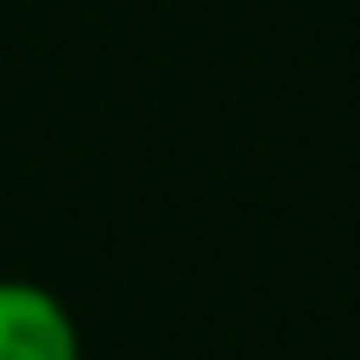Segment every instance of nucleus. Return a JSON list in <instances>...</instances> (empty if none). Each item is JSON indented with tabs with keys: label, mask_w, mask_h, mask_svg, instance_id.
<instances>
[{
	"label": "nucleus",
	"mask_w": 360,
	"mask_h": 360,
	"mask_svg": "<svg viewBox=\"0 0 360 360\" xmlns=\"http://www.w3.org/2000/svg\"><path fill=\"white\" fill-rule=\"evenodd\" d=\"M0 360H82L76 316L32 278H0Z\"/></svg>",
	"instance_id": "nucleus-1"
}]
</instances>
